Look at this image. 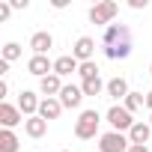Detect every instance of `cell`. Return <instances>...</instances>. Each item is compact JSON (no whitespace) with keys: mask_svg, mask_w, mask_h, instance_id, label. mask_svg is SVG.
<instances>
[{"mask_svg":"<svg viewBox=\"0 0 152 152\" xmlns=\"http://www.w3.org/2000/svg\"><path fill=\"white\" fill-rule=\"evenodd\" d=\"M107 122H110V131H119V134H128L131 125H134L131 113H128L122 104H113V107L107 110Z\"/></svg>","mask_w":152,"mask_h":152,"instance_id":"obj_5","label":"cell"},{"mask_svg":"<svg viewBox=\"0 0 152 152\" xmlns=\"http://www.w3.org/2000/svg\"><path fill=\"white\" fill-rule=\"evenodd\" d=\"M104 93H107L110 99H122V102H125V96H128L131 90H128V81H125V78H110Z\"/></svg>","mask_w":152,"mask_h":152,"instance_id":"obj_16","label":"cell"},{"mask_svg":"<svg viewBox=\"0 0 152 152\" xmlns=\"http://www.w3.org/2000/svg\"><path fill=\"white\" fill-rule=\"evenodd\" d=\"M128 152H149V146H140V143H131Z\"/></svg>","mask_w":152,"mask_h":152,"instance_id":"obj_23","label":"cell"},{"mask_svg":"<svg viewBox=\"0 0 152 152\" xmlns=\"http://www.w3.org/2000/svg\"><path fill=\"white\" fill-rule=\"evenodd\" d=\"M81 102H84V90L81 87H75V84L63 87V93H60V104L63 107H81Z\"/></svg>","mask_w":152,"mask_h":152,"instance_id":"obj_11","label":"cell"},{"mask_svg":"<svg viewBox=\"0 0 152 152\" xmlns=\"http://www.w3.org/2000/svg\"><path fill=\"white\" fill-rule=\"evenodd\" d=\"M116 12H119V6L113 3V0H102V3H96L90 9V21L93 24H102V27H110L113 18H116Z\"/></svg>","mask_w":152,"mask_h":152,"instance_id":"obj_3","label":"cell"},{"mask_svg":"<svg viewBox=\"0 0 152 152\" xmlns=\"http://www.w3.org/2000/svg\"><path fill=\"white\" fill-rule=\"evenodd\" d=\"M18 57H21V45H18V42H9V45H3V57H0V60L15 63Z\"/></svg>","mask_w":152,"mask_h":152,"instance_id":"obj_21","label":"cell"},{"mask_svg":"<svg viewBox=\"0 0 152 152\" xmlns=\"http://www.w3.org/2000/svg\"><path fill=\"white\" fill-rule=\"evenodd\" d=\"M149 75H152V63H149Z\"/></svg>","mask_w":152,"mask_h":152,"instance_id":"obj_27","label":"cell"},{"mask_svg":"<svg viewBox=\"0 0 152 152\" xmlns=\"http://www.w3.org/2000/svg\"><path fill=\"white\" fill-rule=\"evenodd\" d=\"M128 6H131V9H146V0H131Z\"/></svg>","mask_w":152,"mask_h":152,"instance_id":"obj_24","label":"cell"},{"mask_svg":"<svg viewBox=\"0 0 152 152\" xmlns=\"http://www.w3.org/2000/svg\"><path fill=\"white\" fill-rule=\"evenodd\" d=\"M81 90H84V96H102L107 90V84H102V78H93V81H81Z\"/></svg>","mask_w":152,"mask_h":152,"instance_id":"obj_18","label":"cell"},{"mask_svg":"<svg viewBox=\"0 0 152 152\" xmlns=\"http://www.w3.org/2000/svg\"><path fill=\"white\" fill-rule=\"evenodd\" d=\"M18 134L12 131V128H3L0 131V152H18Z\"/></svg>","mask_w":152,"mask_h":152,"instance_id":"obj_17","label":"cell"},{"mask_svg":"<svg viewBox=\"0 0 152 152\" xmlns=\"http://www.w3.org/2000/svg\"><path fill=\"white\" fill-rule=\"evenodd\" d=\"M146 107L152 110V90H149V96H146Z\"/></svg>","mask_w":152,"mask_h":152,"instance_id":"obj_26","label":"cell"},{"mask_svg":"<svg viewBox=\"0 0 152 152\" xmlns=\"http://www.w3.org/2000/svg\"><path fill=\"white\" fill-rule=\"evenodd\" d=\"M81 69V63L75 60L72 54H66V57H57L54 60V75H60V78H69L72 72H78Z\"/></svg>","mask_w":152,"mask_h":152,"instance_id":"obj_12","label":"cell"},{"mask_svg":"<svg viewBox=\"0 0 152 152\" xmlns=\"http://www.w3.org/2000/svg\"><path fill=\"white\" fill-rule=\"evenodd\" d=\"M143 104H146V96H143V93H128V96H125V102H122V107H125L128 113L140 110Z\"/></svg>","mask_w":152,"mask_h":152,"instance_id":"obj_19","label":"cell"},{"mask_svg":"<svg viewBox=\"0 0 152 152\" xmlns=\"http://www.w3.org/2000/svg\"><path fill=\"white\" fill-rule=\"evenodd\" d=\"M39 96L33 93V90H21V96H18V110L24 113V119H30V116H39Z\"/></svg>","mask_w":152,"mask_h":152,"instance_id":"obj_6","label":"cell"},{"mask_svg":"<svg viewBox=\"0 0 152 152\" xmlns=\"http://www.w3.org/2000/svg\"><path fill=\"white\" fill-rule=\"evenodd\" d=\"M131 140L128 134H119V131H104L99 137V152H128Z\"/></svg>","mask_w":152,"mask_h":152,"instance_id":"obj_4","label":"cell"},{"mask_svg":"<svg viewBox=\"0 0 152 152\" xmlns=\"http://www.w3.org/2000/svg\"><path fill=\"white\" fill-rule=\"evenodd\" d=\"M63 152H69V149H63Z\"/></svg>","mask_w":152,"mask_h":152,"instance_id":"obj_28","label":"cell"},{"mask_svg":"<svg viewBox=\"0 0 152 152\" xmlns=\"http://www.w3.org/2000/svg\"><path fill=\"white\" fill-rule=\"evenodd\" d=\"M27 72H30V75H36V78L42 81V78H48V75H54V60L33 54V57L27 60Z\"/></svg>","mask_w":152,"mask_h":152,"instance_id":"obj_7","label":"cell"},{"mask_svg":"<svg viewBox=\"0 0 152 152\" xmlns=\"http://www.w3.org/2000/svg\"><path fill=\"white\" fill-rule=\"evenodd\" d=\"M93 54H96V39H90V36H81L78 42H75V48H72V57L78 63H90Z\"/></svg>","mask_w":152,"mask_h":152,"instance_id":"obj_8","label":"cell"},{"mask_svg":"<svg viewBox=\"0 0 152 152\" xmlns=\"http://www.w3.org/2000/svg\"><path fill=\"white\" fill-rule=\"evenodd\" d=\"M99 122H102V116H99L96 107H93V110H81L78 122H75V137H81V140H93V137L99 134Z\"/></svg>","mask_w":152,"mask_h":152,"instance_id":"obj_2","label":"cell"},{"mask_svg":"<svg viewBox=\"0 0 152 152\" xmlns=\"http://www.w3.org/2000/svg\"><path fill=\"white\" fill-rule=\"evenodd\" d=\"M60 113H63V104H60V99H42V104H39V116L48 122V119H60Z\"/></svg>","mask_w":152,"mask_h":152,"instance_id":"obj_13","label":"cell"},{"mask_svg":"<svg viewBox=\"0 0 152 152\" xmlns=\"http://www.w3.org/2000/svg\"><path fill=\"white\" fill-rule=\"evenodd\" d=\"M12 9H27V0H12Z\"/></svg>","mask_w":152,"mask_h":152,"instance_id":"obj_25","label":"cell"},{"mask_svg":"<svg viewBox=\"0 0 152 152\" xmlns=\"http://www.w3.org/2000/svg\"><path fill=\"white\" fill-rule=\"evenodd\" d=\"M102 48L107 60H125L131 54V30L128 24H110L102 33Z\"/></svg>","mask_w":152,"mask_h":152,"instance_id":"obj_1","label":"cell"},{"mask_svg":"<svg viewBox=\"0 0 152 152\" xmlns=\"http://www.w3.org/2000/svg\"><path fill=\"white\" fill-rule=\"evenodd\" d=\"M12 15V3H0V21H6Z\"/></svg>","mask_w":152,"mask_h":152,"instance_id":"obj_22","label":"cell"},{"mask_svg":"<svg viewBox=\"0 0 152 152\" xmlns=\"http://www.w3.org/2000/svg\"><path fill=\"white\" fill-rule=\"evenodd\" d=\"M149 125H152V119H149Z\"/></svg>","mask_w":152,"mask_h":152,"instance_id":"obj_29","label":"cell"},{"mask_svg":"<svg viewBox=\"0 0 152 152\" xmlns=\"http://www.w3.org/2000/svg\"><path fill=\"white\" fill-rule=\"evenodd\" d=\"M78 75H81V81H93V78H99V66H96V60H90V63H81Z\"/></svg>","mask_w":152,"mask_h":152,"instance_id":"obj_20","label":"cell"},{"mask_svg":"<svg viewBox=\"0 0 152 152\" xmlns=\"http://www.w3.org/2000/svg\"><path fill=\"white\" fill-rule=\"evenodd\" d=\"M0 122H3V128H15L24 122V113L9 102H0Z\"/></svg>","mask_w":152,"mask_h":152,"instance_id":"obj_9","label":"cell"},{"mask_svg":"<svg viewBox=\"0 0 152 152\" xmlns=\"http://www.w3.org/2000/svg\"><path fill=\"white\" fill-rule=\"evenodd\" d=\"M24 131H27V137L39 140V137H45V131H48V122H45L42 116H30V119H24Z\"/></svg>","mask_w":152,"mask_h":152,"instance_id":"obj_14","label":"cell"},{"mask_svg":"<svg viewBox=\"0 0 152 152\" xmlns=\"http://www.w3.org/2000/svg\"><path fill=\"white\" fill-rule=\"evenodd\" d=\"M30 48H33V54H39V57H48V51L54 48V36H51L48 30H39V33H33V39H30Z\"/></svg>","mask_w":152,"mask_h":152,"instance_id":"obj_10","label":"cell"},{"mask_svg":"<svg viewBox=\"0 0 152 152\" xmlns=\"http://www.w3.org/2000/svg\"><path fill=\"white\" fill-rule=\"evenodd\" d=\"M149 134H152V125H149V122H134L131 131H128V140L146 146V143H149Z\"/></svg>","mask_w":152,"mask_h":152,"instance_id":"obj_15","label":"cell"}]
</instances>
